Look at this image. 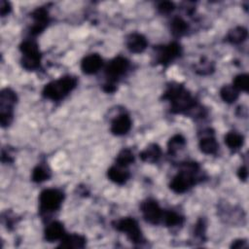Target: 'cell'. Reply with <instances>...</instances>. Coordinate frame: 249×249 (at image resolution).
<instances>
[{
  "mask_svg": "<svg viewBox=\"0 0 249 249\" xmlns=\"http://www.w3.org/2000/svg\"><path fill=\"white\" fill-rule=\"evenodd\" d=\"M77 86V79L72 76H64L58 80L47 84L43 89L44 97L51 100H60L71 92Z\"/></svg>",
  "mask_w": 249,
  "mask_h": 249,
  "instance_id": "obj_3",
  "label": "cell"
},
{
  "mask_svg": "<svg viewBox=\"0 0 249 249\" xmlns=\"http://www.w3.org/2000/svg\"><path fill=\"white\" fill-rule=\"evenodd\" d=\"M125 167L121 166H112L108 169V177L111 181L117 184H124L129 178V173L124 169Z\"/></svg>",
  "mask_w": 249,
  "mask_h": 249,
  "instance_id": "obj_19",
  "label": "cell"
},
{
  "mask_svg": "<svg viewBox=\"0 0 249 249\" xmlns=\"http://www.w3.org/2000/svg\"><path fill=\"white\" fill-rule=\"evenodd\" d=\"M163 98L171 104V112L185 113L193 111L196 107V101L189 91L182 86H170L163 95Z\"/></svg>",
  "mask_w": 249,
  "mask_h": 249,
  "instance_id": "obj_1",
  "label": "cell"
},
{
  "mask_svg": "<svg viewBox=\"0 0 249 249\" xmlns=\"http://www.w3.org/2000/svg\"><path fill=\"white\" fill-rule=\"evenodd\" d=\"M212 69H213V67L211 66V63L209 61L199 62L196 67V72H198L199 74H207V73L211 72Z\"/></svg>",
  "mask_w": 249,
  "mask_h": 249,
  "instance_id": "obj_29",
  "label": "cell"
},
{
  "mask_svg": "<svg viewBox=\"0 0 249 249\" xmlns=\"http://www.w3.org/2000/svg\"><path fill=\"white\" fill-rule=\"evenodd\" d=\"M65 235V231L61 223L59 222H53L47 226L45 230V238L49 242H53L58 239H62Z\"/></svg>",
  "mask_w": 249,
  "mask_h": 249,
  "instance_id": "obj_15",
  "label": "cell"
},
{
  "mask_svg": "<svg viewBox=\"0 0 249 249\" xmlns=\"http://www.w3.org/2000/svg\"><path fill=\"white\" fill-rule=\"evenodd\" d=\"M181 53V47L173 42L166 46H161L156 48L157 61L162 65H165L179 56Z\"/></svg>",
  "mask_w": 249,
  "mask_h": 249,
  "instance_id": "obj_10",
  "label": "cell"
},
{
  "mask_svg": "<svg viewBox=\"0 0 249 249\" xmlns=\"http://www.w3.org/2000/svg\"><path fill=\"white\" fill-rule=\"evenodd\" d=\"M11 12V5L9 2L2 0L0 2V13L2 17H5L6 15H8Z\"/></svg>",
  "mask_w": 249,
  "mask_h": 249,
  "instance_id": "obj_31",
  "label": "cell"
},
{
  "mask_svg": "<svg viewBox=\"0 0 249 249\" xmlns=\"http://www.w3.org/2000/svg\"><path fill=\"white\" fill-rule=\"evenodd\" d=\"M50 175L51 174H50V171L48 170V168H46L43 165H38L32 171V180L34 182L40 183L45 180H48L50 178Z\"/></svg>",
  "mask_w": 249,
  "mask_h": 249,
  "instance_id": "obj_27",
  "label": "cell"
},
{
  "mask_svg": "<svg viewBox=\"0 0 249 249\" xmlns=\"http://www.w3.org/2000/svg\"><path fill=\"white\" fill-rule=\"evenodd\" d=\"M114 227L122 232H124L128 239L133 243H140L143 239L141 230L138 226V223L135 219L126 217L123 218L116 223H114Z\"/></svg>",
  "mask_w": 249,
  "mask_h": 249,
  "instance_id": "obj_7",
  "label": "cell"
},
{
  "mask_svg": "<svg viewBox=\"0 0 249 249\" xmlns=\"http://www.w3.org/2000/svg\"><path fill=\"white\" fill-rule=\"evenodd\" d=\"M232 86L239 91L244 90L247 91L248 89V75L247 74H240L236 76L233 80Z\"/></svg>",
  "mask_w": 249,
  "mask_h": 249,
  "instance_id": "obj_28",
  "label": "cell"
},
{
  "mask_svg": "<svg viewBox=\"0 0 249 249\" xmlns=\"http://www.w3.org/2000/svg\"><path fill=\"white\" fill-rule=\"evenodd\" d=\"M103 64L101 56L97 53H91L84 57L81 63V69L85 74H93L97 72Z\"/></svg>",
  "mask_w": 249,
  "mask_h": 249,
  "instance_id": "obj_12",
  "label": "cell"
},
{
  "mask_svg": "<svg viewBox=\"0 0 249 249\" xmlns=\"http://www.w3.org/2000/svg\"><path fill=\"white\" fill-rule=\"evenodd\" d=\"M131 120L128 115L121 114L116 117L111 124V131L115 135H124L129 131Z\"/></svg>",
  "mask_w": 249,
  "mask_h": 249,
  "instance_id": "obj_13",
  "label": "cell"
},
{
  "mask_svg": "<svg viewBox=\"0 0 249 249\" xmlns=\"http://www.w3.org/2000/svg\"><path fill=\"white\" fill-rule=\"evenodd\" d=\"M161 221H163L167 227H176L183 223V217L174 211H163Z\"/></svg>",
  "mask_w": 249,
  "mask_h": 249,
  "instance_id": "obj_24",
  "label": "cell"
},
{
  "mask_svg": "<svg viewBox=\"0 0 249 249\" xmlns=\"http://www.w3.org/2000/svg\"><path fill=\"white\" fill-rule=\"evenodd\" d=\"M208 134L204 135L199 140V148L200 151L206 155H213L218 151V143L213 135V132H210V129L208 130Z\"/></svg>",
  "mask_w": 249,
  "mask_h": 249,
  "instance_id": "obj_16",
  "label": "cell"
},
{
  "mask_svg": "<svg viewBox=\"0 0 249 249\" xmlns=\"http://www.w3.org/2000/svg\"><path fill=\"white\" fill-rule=\"evenodd\" d=\"M246 246H247V245H246V241L240 240V239L235 240V241L232 242V244H231V247H233V248H243V247H246Z\"/></svg>",
  "mask_w": 249,
  "mask_h": 249,
  "instance_id": "obj_32",
  "label": "cell"
},
{
  "mask_svg": "<svg viewBox=\"0 0 249 249\" xmlns=\"http://www.w3.org/2000/svg\"><path fill=\"white\" fill-rule=\"evenodd\" d=\"M159 10L162 14H168V13H170L174 10V4L172 2H169V1L161 2L159 5Z\"/></svg>",
  "mask_w": 249,
  "mask_h": 249,
  "instance_id": "obj_30",
  "label": "cell"
},
{
  "mask_svg": "<svg viewBox=\"0 0 249 249\" xmlns=\"http://www.w3.org/2000/svg\"><path fill=\"white\" fill-rule=\"evenodd\" d=\"M247 175H248V172H247V169L245 166L241 167L239 170H238V177L242 180H245L247 178Z\"/></svg>",
  "mask_w": 249,
  "mask_h": 249,
  "instance_id": "obj_33",
  "label": "cell"
},
{
  "mask_svg": "<svg viewBox=\"0 0 249 249\" xmlns=\"http://www.w3.org/2000/svg\"><path fill=\"white\" fill-rule=\"evenodd\" d=\"M185 143H186L185 138L182 135L176 134L172 136L167 143L168 153L170 155H175L178 151H180L185 146Z\"/></svg>",
  "mask_w": 249,
  "mask_h": 249,
  "instance_id": "obj_23",
  "label": "cell"
},
{
  "mask_svg": "<svg viewBox=\"0 0 249 249\" xmlns=\"http://www.w3.org/2000/svg\"><path fill=\"white\" fill-rule=\"evenodd\" d=\"M129 66V62L123 56H118L112 59L106 67V76L108 83L114 84L121 76H123Z\"/></svg>",
  "mask_w": 249,
  "mask_h": 249,
  "instance_id": "obj_8",
  "label": "cell"
},
{
  "mask_svg": "<svg viewBox=\"0 0 249 249\" xmlns=\"http://www.w3.org/2000/svg\"><path fill=\"white\" fill-rule=\"evenodd\" d=\"M86 244V238L80 234H69L64 235L61 239L59 247L65 248H83Z\"/></svg>",
  "mask_w": 249,
  "mask_h": 249,
  "instance_id": "obj_17",
  "label": "cell"
},
{
  "mask_svg": "<svg viewBox=\"0 0 249 249\" xmlns=\"http://www.w3.org/2000/svg\"><path fill=\"white\" fill-rule=\"evenodd\" d=\"M63 193L57 189H46L39 196V209L41 214L56 211L63 200Z\"/></svg>",
  "mask_w": 249,
  "mask_h": 249,
  "instance_id": "obj_6",
  "label": "cell"
},
{
  "mask_svg": "<svg viewBox=\"0 0 249 249\" xmlns=\"http://www.w3.org/2000/svg\"><path fill=\"white\" fill-rule=\"evenodd\" d=\"M170 28H171V32L174 36H182L183 34H185L187 32L188 24L181 18H175L171 22Z\"/></svg>",
  "mask_w": 249,
  "mask_h": 249,
  "instance_id": "obj_26",
  "label": "cell"
},
{
  "mask_svg": "<svg viewBox=\"0 0 249 249\" xmlns=\"http://www.w3.org/2000/svg\"><path fill=\"white\" fill-rule=\"evenodd\" d=\"M31 17L33 18V24L30 28V33L32 35H37L41 33L49 23V13L44 8H38L32 12Z\"/></svg>",
  "mask_w": 249,
  "mask_h": 249,
  "instance_id": "obj_11",
  "label": "cell"
},
{
  "mask_svg": "<svg viewBox=\"0 0 249 249\" xmlns=\"http://www.w3.org/2000/svg\"><path fill=\"white\" fill-rule=\"evenodd\" d=\"M161 156V150L159 145L151 144L139 154L140 159L146 162H155Z\"/></svg>",
  "mask_w": 249,
  "mask_h": 249,
  "instance_id": "obj_18",
  "label": "cell"
},
{
  "mask_svg": "<svg viewBox=\"0 0 249 249\" xmlns=\"http://www.w3.org/2000/svg\"><path fill=\"white\" fill-rule=\"evenodd\" d=\"M225 143L230 149L237 150L243 144V136L235 131H231L225 136Z\"/></svg>",
  "mask_w": 249,
  "mask_h": 249,
  "instance_id": "obj_21",
  "label": "cell"
},
{
  "mask_svg": "<svg viewBox=\"0 0 249 249\" xmlns=\"http://www.w3.org/2000/svg\"><path fill=\"white\" fill-rule=\"evenodd\" d=\"M19 50L22 53L21 65L26 70H35L40 66L41 53L38 45L33 40H25L20 46Z\"/></svg>",
  "mask_w": 249,
  "mask_h": 249,
  "instance_id": "obj_4",
  "label": "cell"
},
{
  "mask_svg": "<svg viewBox=\"0 0 249 249\" xmlns=\"http://www.w3.org/2000/svg\"><path fill=\"white\" fill-rule=\"evenodd\" d=\"M141 211L145 220L153 225L159 224L162 220L163 211L153 199H147L141 204Z\"/></svg>",
  "mask_w": 249,
  "mask_h": 249,
  "instance_id": "obj_9",
  "label": "cell"
},
{
  "mask_svg": "<svg viewBox=\"0 0 249 249\" xmlns=\"http://www.w3.org/2000/svg\"><path fill=\"white\" fill-rule=\"evenodd\" d=\"M17 102V94L11 89H3L0 93V123L3 127L8 126L14 116V105Z\"/></svg>",
  "mask_w": 249,
  "mask_h": 249,
  "instance_id": "obj_5",
  "label": "cell"
},
{
  "mask_svg": "<svg viewBox=\"0 0 249 249\" xmlns=\"http://www.w3.org/2000/svg\"><path fill=\"white\" fill-rule=\"evenodd\" d=\"M221 98L227 103L234 102L238 97V90L231 86H224L220 90Z\"/></svg>",
  "mask_w": 249,
  "mask_h": 249,
  "instance_id": "obj_22",
  "label": "cell"
},
{
  "mask_svg": "<svg viewBox=\"0 0 249 249\" xmlns=\"http://www.w3.org/2000/svg\"><path fill=\"white\" fill-rule=\"evenodd\" d=\"M147 45L146 38L139 33H131L126 38V47L131 53H142L147 48Z\"/></svg>",
  "mask_w": 249,
  "mask_h": 249,
  "instance_id": "obj_14",
  "label": "cell"
},
{
  "mask_svg": "<svg viewBox=\"0 0 249 249\" xmlns=\"http://www.w3.org/2000/svg\"><path fill=\"white\" fill-rule=\"evenodd\" d=\"M198 170L199 167L196 162H186L182 170L170 182V189L177 194L185 193L197 183L199 179L196 175Z\"/></svg>",
  "mask_w": 249,
  "mask_h": 249,
  "instance_id": "obj_2",
  "label": "cell"
},
{
  "mask_svg": "<svg viewBox=\"0 0 249 249\" xmlns=\"http://www.w3.org/2000/svg\"><path fill=\"white\" fill-rule=\"evenodd\" d=\"M134 161V156L132 152L128 149L122 150L116 159V164L121 167H126Z\"/></svg>",
  "mask_w": 249,
  "mask_h": 249,
  "instance_id": "obj_25",
  "label": "cell"
},
{
  "mask_svg": "<svg viewBox=\"0 0 249 249\" xmlns=\"http://www.w3.org/2000/svg\"><path fill=\"white\" fill-rule=\"evenodd\" d=\"M247 37V30L244 27L238 26L231 29L227 35V41L231 44H239L242 43Z\"/></svg>",
  "mask_w": 249,
  "mask_h": 249,
  "instance_id": "obj_20",
  "label": "cell"
}]
</instances>
